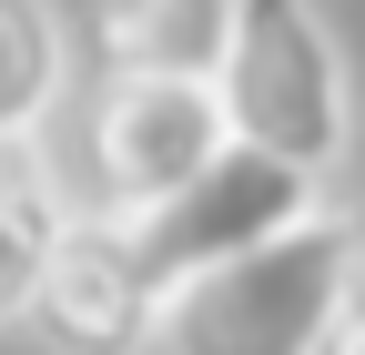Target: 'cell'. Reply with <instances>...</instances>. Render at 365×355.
<instances>
[{"mask_svg": "<svg viewBox=\"0 0 365 355\" xmlns=\"http://www.w3.org/2000/svg\"><path fill=\"white\" fill-rule=\"evenodd\" d=\"M163 274L143 264V234L102 203H71L51 244V274L31 294V345L41 355H163Z\"/></svg>", "mask_w": 365, "mask_h": 355, "instance_id": "obj_4", "label": "cell"}, {"mask_svg": "<svg viewBox=\"0 0 365 355\" xmlns=\"http://www.w3.org/2000/svg\"><path fill=\"white\" fill-rule=\"evenodd\" d=\"M21 173H41V153H31V132H0V183H21Z\"/></svg>", "mask_w": 365, "mask_h": 355, "instance_id": "obj_10", "label": "cell"}, {"mask_svg": "<svg viewBox=\"0 0 365 355\" xmlns=\"http://www.w3.org/2000/svg\"><path fill=\"white\" fill-rule=\"evenodd\" d=\"M335 355H365V325H355V315H345V335H335Z\"/></svg>", "mask_w": 365, "mask_h": 355, "instance_id": "obj_11", "label": "cell"}, {"mask_svg": "<svg viewBox=\"0 0 365 355\" xmlns=\"http://www.w3.org/2000/svg\"><path fill=\"white\" fill-rule=\"evenodd\" d=\"M244 0H91V51L102 71H173V81H223Z\"/></svg>", "mask_w": 365, "mask_h": 355, "instance_id": "obj_6", "label": "cell"}, {"mask_svg": "<svg viewBox=\"0 0 365 355\" xmlns=\"http://www.w3.org/2000/svg\"><path fill=\"white\" fill-rule=\"evenodd\" d=\"M234 132L304 173H345L355 153V61L325 21V0H244L234 61H223Z\"/></svg>", "mask_w": 365, "mask_h": 355, "instance_id": "obj_2", "label": "cell"}, {"mask_svg": "<svg viewBox=\"0 0 365 355\" xmlns=\"http://www.w3.org/2000/svg\"><path fill=\"white\" fill-rule=\"evenodd\" d=\"M71 92V31L51 0H0V132H41Z\"/></svg>", "mask_w": 365, "mask_h": 355, "instance_id": "obj_7", "label": "cell"}, {"mask_svg": "<svg viewBox=\"0 0 365 355\" xmlns=\"http://www.w3.org/2000/svg\"><path fill=\"white\" fill-rule=\"evenodd\" d=\"M71 224V193L51 173H21V183H0V335L31 325V294L51 274V244Z\"/></svg>", "mask_w": 365, "mask_h": 355, "instance_id": "obj_8", "label": "cell"}, {"mask_svg": "<svg viewBox=\"0 0 365 355\" xmlns=\"http://www.w3.org/2000/svg\"><path fill=\"white\" fill-rule=\"evenodd\" d=\"M234 102L223 81H173V71H102L91 92V203L143 224L173 193H193L203 173L234 153Z\"/></svg>", "mask_w": 365, "mask_h": 355, "instance_id": "obj_3", "label": "cell"}, {"mask_svg": "<svg viewBox=\"0 0 365 355\" xmlns=\"http://www.w3.org/2000/svg\"><path fill=\"white\" fill-rule=\"evenodd\" d=\"M325 203H335V173H304V163L264 153V143H234L193 193H173L132 234H143V264H153L163 294H173V284H193V274H213V264L274 244L284 224H304V213H325Z\"/></svg>", "mask_w": 365, "mask_h": 355, "instance_id": "obj_5", "label": "cell"}, {"mask_svg": "<svg viewBox=\"0 0 365 355\" xmlns=\"http://www.w3.org/2000/svg\"><path fill=\"white\" fill-rule=\"evenodd\" d=\"M345 315L365 325V213H355V254H345Z\"/></svg>", "mask_w": 365, "mask_h": 355, "instance_id": "obj_9", "label": "cell"}, {"mask_svg": "<svg viewBox=\"0 0 365 355\" xmlns=\"http://www.w3.org/2000/svg\"><path fill=\"white\" fill-rule=\"evenodd\" d=\"M345 254H355V213L325 203L304 224H284L274 244L173 284L163 355H335V335H345Z\"/></svg>", "mask_w": 365, "mask_h": 355, "instance_id": "obj_1", "label": "cell"}]
</instances>
